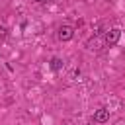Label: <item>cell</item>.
Returning a JSON list of instances; mask_svg holds the SVG:
<instances>
[{
	"instance_id": "cell-5",
	"label": "cell",
	"mask_w": 125,
	"mask_h": 125,
	"mask_svg": "<svg viewBox=\"0 0 125 125\" xmlns=\"http://www.w3.org/2000/svg\"><path fill=\"white\" fill-rule=\"evenodd\" d=\"M6 39H8V27L0 25V43H2V41H6Z\"/></svg>"
},
{
	"instance_id": "cell-2",
	"label": "cell",
	"mask_w": 125,
	"mask_h": 125,
	"mask_svg": "<svg viewBox=\"0 0 125 125\" xmlns=\"http://www.w3.org/2000/svg\"><path fill=\"white\" fill-rule=\"evenodd\" d=\"M74 37V27L68 25V23H62L57 27V39L59 41H70Z\"/></svg>"
},
{
	"instance_id": "cell-3",
	"label": "cell",
	"mask_w": 125,
	"mask_h": 125,
	"mask_svg": "<svg viewBox=\"0 0 125 125\" xmlns=\"http://www.w3.org/2000/svg\"><path fill=\"white\" fill-rule=\"evenodd\" d=\"M107 119H109V109L100 107V109L94 111V121H96V123H105Z\"/></svg>"
},
{
	"instance_id": "cell-1",
	"label": "cell",
	"mask_w": 125,
	"mask_h": 125,
	"mask_svg": "<svg viewBox=\"0 0 125 125\" xmlns=\"http://www.w3.org/2000/svg\"><path fill=\"white\" fill-rule=\"evenodd\" d=\"M119 39H121V29H119V27H111V29H107V31L104 33V43H105V47L117 45Z\"/></svg>"
},
{
	"instance_id": "cell-4",
	"label": "cell",
	"mask_w": 125,
	"mask_h": 125,
	"mask_svg": "<svg viewBox=\"0 0 125 125\" xmlns=\"http://www.w3.org/2000/svg\"><path fill=\"white\" fill-rule=\"evenodd\" d=\"M62 66H64V61H62L61 57H53V59L49 61V68H51L53 72H59V70H62Z\"/></svg>"
},
{
	"instance_id": "cell-6",
	"label": "cell",
	"mask_w": 125,
	"mask_h": 125,
	"mask_svg": "<svg viewBox=\"0 0 125 125\" xmlns=\"http://www.w3.org/2000/svg\"><path fill=\"white\" fill-rule=\"evenodd\" d=\"M35 2H37V4H47L49 0H35Z\"/></svg>"
}]
</instances>
